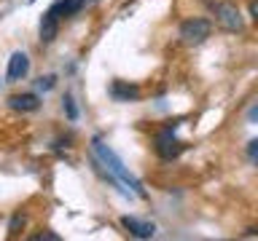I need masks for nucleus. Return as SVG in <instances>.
<instances>
[{"label":"nucleus","instance_id":"nucleus-15","mask_svg":"<svg viewBox=\"0 0 258 241\" xmlns=\"http://www.w3.org/2000/svg\"><path fill=\"white\" fill-rule=\"evenodd\" d=\"M32 241H59L56 233H38V236H32Z\"/></svg>","mask_w":258,"mask_h":241},{"label":"nucleus","instance_id":"nucleus-7","mask_svg":"<svg viewBox=\"0 0 258 241\" xmlns=\"http://www.w3.org/2000/svg\"><path fill=\"white\" fill-rule=\"evenodd\" d=\"M110 96L116 102H135L137 96H140V88L135 83H124V80H116V83L110 86Z\"/></svg>","mask_w":258,"mask_h":241},{"label":"nucleus","instance_id":"nucleus-6","mask_svg":"<svg viewBox=\"0 0 258 241\" xmlns=\"http://www.w3.org/2000/svg\"><path fill=\"white\" fill-rule=\"evenodd\" d=\"M30 72V59H27V54L24 51H14L11 54V59H8V80H22L24 75Z\"/></svg>","mask_w":258,"mask_h":241},{"label":"nucleus","instance_id":"nucleus-9","mask_svg":"<svg viewBox=\"0 0 258 241\" xmlns=\"http://www.w3.org/2000/svg\"><path fill=\"white\" fill-rule=\"evenodd\" d=\"M56 32H59V19H56L51 11H46L40 16V40H43V43H51L56 38Z\"/></svg>","mask_w":258,"mask_h":241},{"label":"nucleus","instance_id":"nucleus-13","mask_svg":"<svg viewBox=\"0 0 258 241\" xmlns=\"http://www.w3.org/2000/svg\"><path fill=\"white\" fill-rule=\"evenodd\" d=\"M54 75H46V78H40L38 80V88H40V91H48V88H54Z\"/></svg>","mask_w":258,"mask_h":241},{"label":"nucleus","instance_id":"nucleus-10","mask_svg":"<svg viewBox=\"0 0 258 241\" xmlns=\"http://www.w3.org/2000/svg\"><path fill=\"white\" fill-rule=\"evenodd\" d=\"M8 104H11V110H19V112H32L40 107V99L35 94H14L11 99H8Z\"/></svg>","mask_w":258,"mask_h":241},{"label":"nucleus","instance_id":"nucleus-18","mask_svg":"<svg viewBox=\"0 0 258 241\" xmlns=\"http://www.w3.org/2000/svg\"><path fill=\"white\" fill-rule=\"evenodd\" d=\"M97 3V0H84V6H94Z\"/></svg>","mask_w":258,"mask_h":241},{"label":"nucleus","instance_id":"nucleus-2","mask_svg":"<svg viewBox=\"0 0 258 241\" xmlns=\"http://www.w3.org/2000/svg\"><path fill=\"white\" fill-rule=\"evenodd\" d=\"M210 32H213V24L207 19H188L180 24V40L185 46H199L205 43L210 38Z\"/></svg>","mask_w":258,"mask_h":241},{"label":"nucleus","instance_id":"nucleus-1","mask_svg":"<svg viewBox=\"0 0 258 241\" xmlns=\"http://www.w3.org/2000/svg\"><path fill=\"white\" fill-rule=\"evenodd\" d=\"M92 150H94V158H97V164L105 166V172H108V180L110 182H116L124 188V193L129 196V193H135V196H140L145 198V188H143V182L137 180V177L129 172V169L124 166V161H121L116 153H113L108 145H105L100 137H94L92 140Z\"/></svg>","mask_w":258,"mask_h":241},{"label":"nucleus","instance_id":"nucleus-5","mask_svg":"<svg viewBox=\"0 0 258 241\" xmlns=\"http://www.w3.org/2000/svg\"><path fill=\"white\" fill-rule=\"evenodd\" d=\"M121 225H124V230L135 238H153V233H156V225L153 222L137 220V217H129V214L121 217Z\"/></svg>","mask_w":258,"mask_h":241},{"label":"nucleus","instance_id":"nucleus-4","mask_svg":"<svg viewBox=\"0 0 258 241\" xmlns=\"http://www.w3.org/2000/svg\"><path fill=\"white\" fill-rule=\"evenodd\" d=\"M156 153H159L164 161H172V158H177V156L183 153V142L172 134V126L164 129V132L156 137Z\"/></svg>","mask_w":258,"mask_h":241},{"label":"nucleus","instance_id":"nucleus-11","mask_svg":"<svg viewBox=\"0 0 258 241\" xmlns=\"http://www.w3.org/2000/svg\"><path fill=\"white\" fill-rule=\"evenodd\" d=\"M62 107H64V112H68V118H70V120H76V118H78V107H76V102H73V96H70V94H64Z\"/></svg>","mask_w":258,"mask_h":241},{"label":"nucleus","instance_id":"nucleus-8","mask_svg":"<svg viewBox=\"0 0 258 241\" xmlns=\"http://www.w3.org/2000/svg\"><path fill=\"white\" fill-rule=\"evenodd\" d=\"M81 8H86L84 6V0H56V3L48 8L56 19H68V16H76Z\"/></svg>","mask_w":258,"mask_h":241},{"label":"nucleus","instance_id":"nucleus-16","mask_svg":"<svg viewBox=\"0 0 258 241\" xmlns=\"http://www.w3.org/2000/svg\"><path fill=\"white\" fill-rule=\"evenodd\" d=\"M247 120L250 124H258V102H253V107L247 110Z\"/></svg>","mask_w":258,"mask_h":241},{"label":"nucleus","instance_id":"nucleus-12","mask_svg":"<svg viewBox=\"0 0 258 241\" xmlns=\"http://www.w3.org/2000/svg\"><path fill=\"white\" fill-rule=\"evenodd\" d=\"M247 158H250V164H258V140L247 145Z\"/></svg>","mask_w":258,"mask_h":241},{"label":"nucleus","instance_id":"nucleus-14","mask_svg":"<svg viewBox=\"0 0 258 241\" xmlns=\"http://www.w3.org/2000/svg\"><path fill=\"white\" fill-rule=\"evenodd\" d=\"M22 225H24V214H14V220H11V225H8V230L16 233V230L22 228Z\"/></svg>","mask_w":258,"mask_h":241},{"label":"nucleus","instance_id":"nucleus-17","mask_svg":"<svg viewBox=\"0 0 258 241\" xmlns=\"http://www.w3.org/2000/svg\"><path fill=\"white\" fill-rule=\"evenodd\" d=\"M250 19L258 24V0H253V3H250Z\"/></svg>","mask_w":258,"mask_h":241},{"label":"nucleus","instance_id":"nucleus-3","mask_svg":"<svg viewBox=\"0 0 258 241\" xmlns=\"http://www.w3.org/2000/svg\"><path fill=\"white\" fill-rule=\"evenodd\" d=\"M215 22L226 32H239L242 30V14L237 3H215Z\"/></svg>","mask_w":258,"mask_h":241}]
</instances>
